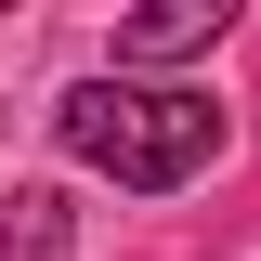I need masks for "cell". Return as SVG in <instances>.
<instances>
[{"label": "cell", "instance_id": "obj_1", "mask_svg": "<svg viewBox=\"0 0 261 261\" xmlns=\"http://www.w3.org/2000/svg\"><path fill=\"white\" fill-rule=\"evenodd\" d=\"M53 130H65L79 170H105L130 196H170V183H196V170L222 157V105L183 92V79H79L53 105Z\"/></svg>", "mask_w": 261, "mask_h": 261}, {"label": "cell", "instance_id": "obj_2", "mask_svg": "<svg viewBox=\"0 0 261 261\" xmlns=\"http://www.w3.org/2000/svg\"><path fill=\"white\" fill-rule=\"evenodd\" d=\"M222 27H235V0H157V13H130V27H118V79H130V65H183V53H209Z\"/></svg>", "mask_w": 261, "mask_h": 261}, {"label": "cell", "instance_id": "obj_3", "mask_svg": "<svg viewBox=\"0 0 261 261\" xmlns=\"http://www.w3.org/2000/svg\"><path fill=\"white\" fill-rule=\"evenodd\" d=\"M65 248H79V222H65L53 183H13L0 196V261H65Z\"/></svg>", "mask_w": 261, "mask_h": 261}]
</instances>
